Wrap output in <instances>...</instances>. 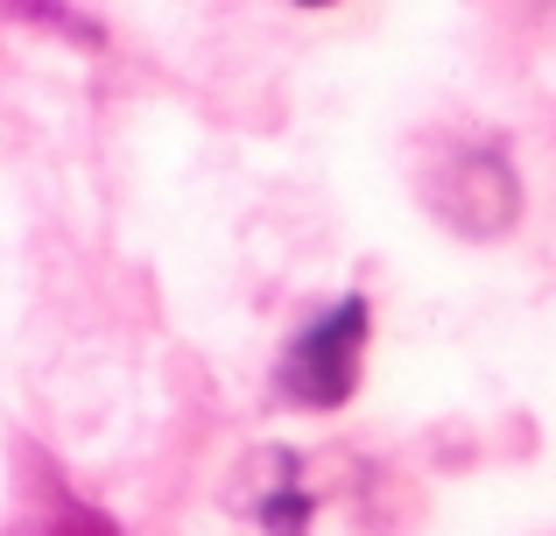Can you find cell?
Masks as SVG:
<instances>
[{
    "label": "cell",
    "instance_id": "3957f363",
    "mask_svg": "<svg viewBox=\"0 0 556 536\" xmlns=\"http://www.w3.org/2000/svg\"><path fill=\"white\" fill-rule=\"evenodd\" d=\"M296 8H339V0H296Z\"/></svg>",
    "mask_w": 556,
    "mask_h": 536
},
{
    "label": "cell",
    "instance_id": "7a4b0ae2",
    "mask_svg": "<svg viewBox=\"0 0 556 536\" xmlns=\"http://www.w3.org/2000/svg\"><path fill=\"white\" fill-rule=\"evenodd\" d=\"M232 501H240V515H254L268 536H303L311 529V515H317V495L303 487V466H296V452H261V459H247V473L232 481Z\"/></svg>",
    "mask_w": 556,
    "mask_h": 536
},
{
    "label": "cell",
    "instance_id": "6da1fadb",
    "mask_svg": "<svg viewBox=\"0 0 556 536\" xmlns=\"http://www.w3.org/2000/svg\"><path fill=\"white\" fill-rule=\"evenodd\" d=\"M367 332H374L367 297H339L331 311H317L289 339L282 367H275L282 402H296V410H339V402H353L359 360H367Z\"/></svg>",
    "mask_w": 556,
    "mask_h": 536
}]
</instances>
